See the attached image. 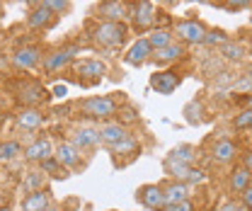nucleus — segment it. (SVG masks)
Instances as JSON below:
<instances>
[{
	"label": "nucleus",
	"mask_w": 252,
	"mask_h": 211,
	"mask_svg": "<svg viewBox=\"0 0 252 211\" xmlns=\"http://www.w3.org/2000/svg\"><path fill=\"white\" fill-rule=\"evenodd\" d=\"M51 95H54V97H65V95H68V88H65V85H56V88H54V90H51Z\"/></svg>",
	"instance_id": "nucleus-42"
},
{
	"label": "nucleus",
	"mask_w": 252,
	"mask_h": 211,
	"mask_svg": "<svg viewBox=\"0 0 252 211\" xmlns=\"http://www.w3.org/2000/svg\"><path fill=\"white\" fill-rule=\"evenodd\" d=\"M0 105H2V102H0Z\"/></svg>",
	"instance_id": "nucleus-51"
},
{
	"label": "nucleus",
	"mask_w": 252,
	"mask_h": 211,
	"mask_svg": "<svg viewBox=\"0 0 252 211\" xmlns=\"http://www.w3.org/2000/svg\"><path fill=\"white\" fill-rule=\"evenodd\" d=\"M0 211H10V209H7V207H0Z\"/></svg>",
	"instance_id": "nucleus-48"
},
{
	"label": "nucleus",
	"mask_w": 252,
	"mask_h": 211,
	"mask_svg": "<svg viewBox=\"0 0 252 211\" xmlns=\"http://www.w3.org/2000/svg\"><path fill=\"white\" fill-rule=\"evenodd\" d=\"M248 184H250V170H245V168H235V170L230 173V177H228V187H230V192L240 194Z\"/></svg>",
	"instance_id": "nucleus-24"
},
{
	"label": "nucleus",
	"mask_w": 252,
	"mask_h": 211,
	"mask_svg": "<svg viewBox=\"0 0 252 211\" xmlns=\"http://www.w3.org/2000/svg\"><path fill=\"white\" fill-rule=\"evenodd\" d=\"M220 211H248L238 199H230V202H225L223 207H220Z\"/></svg>",
	"instance_id": "nucleus-40"
},
{
	"label": "nucleus",
	"mask_w": 252,
	"mask_h": 211,
	"mask_svg": "<svg viewBox=\"0 0 252 211\" xmlns=\"http://www.w3.org/2000/svg\"><path fill=\"white\" fill-rule=\"evenodd\" d=\"M158 211H172V207H160Z\"/></svg>",
	"instance_id": "nucleus-46"
},
{
	"label": "nucleus",
	"mask_w": 252,
	"mask_h": 211,
	"mask_svg": "<svg viewBox=\"0 0 252 211\" xmlns=\"http://www.w3.org/2000/svg\"><path fill=\"white\" fill-rule=\"evenodd\" d=\"M172 36H175V41H180V44H201V39H204V32H206V25L201 22V20H196V17H187V20H180V22H172Z\"/></svg>",
	"instance_id": "nucleus-2"
},
{
	"label": "nucleus",
	"mask_w": 252,
	"mask_h": 211,
	"mask_svg": "<svg viewBox=\"0 0 252 211\" xmlns=\"http://www.w3.org/2000/svg\"><path fill=\"white\" fill-rule=\"evenodd\" d=\"M41 49L39 46H34V44H27V46H20V49H15V54H12V66L17 68V70H32V68H36L39 66V61H41Z\"/></svg>",
	"instance_id": "nucleus-7"
},
{
	"label": "nucleus",
	"mask_w": 252,
	"mask_h": 211,
	"mask_svg": "<svg viewBox=\"0 0 252 211\" xmlns=\"http://www.w3.org/2000/svg\"><path fill=\"white\" fill-rule=\"evenodd\" d=\"M27 25H30L32 30H49V27L56 25V15L49 12L46 7L36 5V7H32L30 15H27Z\"/></svg>",
	"instance_id": "nucleus-20"
},
{
	"label": "nucleus",
	"mask_w": 252,
	"mask_h": 211,
	"mask_svg": "<svg viewBox=\"0 0 252 211\" xmlns=\"http://www.w3.org/2000/svg\"><path fill=\"white\" fill-rule=\"evenodd\" d=\"M97 134H99V143H104L109 148V146L119 143L122 139L128 136V129H126L124 124H119V121H102L97 126Z\"/></svg>",
	"instance_id": "nucleus-11"
},
{
	"label": "nucleus",
	"mask_w": 252,
	"mask_h": 211,
	"mask_svg": "<svg viewBox=\"0 0 252 211\" xmlns=\"http://www.w3.org/2000/svg\"><path fill=\"white\" fill-rule=\"evenodd\" d=\"M146 39H148V44H151V49L156 51V49H162V46H167L170 41H175V36H172V32L170 30H158V27H153V30L146 34Z\"/></svg>",
	"instance_id": "nucleus-25"
},
{
	"label": "nucleus",
	"mask_w": 252,
	"mask_h": 211,
	"mask_svg": "<svg viewBox=\"0 0 252 211\" xmlns=\"http://www.w3.org/2000/svg\"><path fill=\"white\" fill-rule=\"evenodd\" d=\"M185 51H187V46H185V44H180V41H170L167 46L156 49V51L151 54V61L158 63V66H165V63H172V61L182 59V56H185Z\"/></svg>",
	"instance_id": "nucleus-18"
},
{
	"label": "nucleus",
	"mask_w": 252,
	"mask_h": 211,
	"mask_svg": "<svg viewBox=\"0 0 252 211\" xmlns=\"http://www.w3.org/2000/svg\"><path fill=\"white\" fill-rule=\"evenodd\" d=\"M156 12L158 10L151 0H133L128 5V17L126 20H131V25H133L136 32H148V30H153Z\"/></svg>",
	"instance_id": "nucleus-4"
},
{
	"label": "nucleus",
	"mask_w": 252,
	"mask_h": 211,
	"mask_svg": "<svg viewBox=\"0 0 252 211\" xmlns=\"http://www.w3.org/2000/svg\"><path fill=\"white\" fill-rule=\"evenodd\" d=\"M162 199H165V207H175L177 202H185L189 199V184L180 180H170L162 187Z\"/></svg>",
	"instance_id": "nucleus-19"
},
{
	"label": "nucleus",
	"mask_w": 252,
	"mask_h": 211,
	"mask_svg": "<svg viewBox=\"0 0 252 211\" xmlns=\"http://www.w3.org/2000/svg\"><path fill=\"white\" fill-rule=\"evenodd\" d=\"M204 180H206V173L199 170V168H191V165H189L187 175H185V184H201Z\"/></svg>",
	"instance_id": "nucleus-36"
},
{
	"label": "nucleus",
	"mask_w": 252,
	"mask_h": 211,
	"mask_svg": "<svg viewBox=\"0 0 252 211\" xmlns=\"http://www.w3.org/2000/svg\"><path fill=\"white\" fill-rule=\"evenodd\" d=\"M68 112H70V105H63V107H59V109H56V114H61V117H65Z\"/></svg>",
	"instance_id": "nucleus-45"
},
{
	"label": "nucleus",
	"mask_w": 252,
	"mask_h": 211,
	"mask_svg": "<svg viewBox=\"0 0 252 211\" xmlns=\"http://www.w3.org/2000/svg\"><path fill=\"white\" fill-rule=\"evenodd\" d=\"M172 211H196V207H194L191 199H185V202H177V204L172 207Z\"/></svg>",
	"instance_id": "nucleus-41"
},
{
	"label": "nucleus",
	"mask_w": 252,
	"mask_h": 211,
	"mask_svg": "<svg viewBox=\"0 0 252 211\" xmlns=\"http://www.w3.org/2000/svg\"><path fill=\"white\" fill-rule=\"evenodd\" d=\"M73 70L80 78H88L90 83H97L107 75V66L97 59H83V61H73Z\"/></svg>",
	"instance_id": "nucleus-9"
},
{
	"label": "nucleus",
	"mask_w": 252,
	"mask_h": 211,
	"mask_svg": "<svg viewBox=\"0 0 252 211\" xmlns=\"http://www.w3.org/2000/svg\"><path fill=\"white\" fill-rule=\"evenodd\" d=\"M20 153H22V143H20V141H15V139H12V141H2V143H0V160H2V163L15 160Z\"/></svg>",
	"instance_id": "nucleus-31"
},
{
	"label": "nucleus",
	"mask_w": 252,
	"mask_h": 211,
	"mask_svg": "<svg viewBox=\"0 0 252 211\" xmlns=\"http://www.w3.org/2000/svg\"><path fill=\"white\" fill-rule=\"evenodd\" d=\"M250 5V0H223V7L230 10V12H240Z\"/></svg>",
	"instance_id": "nucleus-37"
},
{
	"label": "nucleus",
	"mask_w": 252,
	"mask_h": 211,
	"mask_svg": "<svg viewBox=\"0 0 252 211\" xmlns=\"http://www.w3.org/2000/svg\"><path fill=\"white\" fill-rule=\"evenodd\" d=\"M119 109L117 100L114 97H107V95H97V97H88L80 102V112L90 119H109L114 117Z\"/></svg>",
	"instance_id": "nucleus-3"
},
{
	"label": "nucleus",
	"mask_w": 252,
	"mask_h": 211,
	"mask_svg": "<svg viewBox=\"0 0 252 211\" xmlns=\"http://www.w3.org/2000/svg\"><path fill=\"white\" fill-rule=\"evenodd\" d=\"M109 151L114 153V155H126V153H131V155H136V153H141V146H138V141H136V136L133 134H128L126 139H122L119 143H114V146H109Z\"/></svg>",
	"instance_id": "nucleus-26"
},
{
	"label": "nucleus",
	"mask_w": 252,
	"mask_h": 211,
	"mask_svg": "<svg viewBox=\"0 0 252 211\" xmlns=\"http://www.w3.org/2000/svg\"><path fill=\"white\" fill-rule=\"evenodd\" d=\"M128 36V27L126 22H97L90 30V39L94 46L102 49H119Z\"/></svg>",
	"instance_id": "nucleus-1"
},
{
	"label": "nucleus",
	"mask_w": 252,
	"mask_h": 211,
	"mask_svg": "<svg viewBox=\"0 0 252 211\" xmlns=\"http://www.w3.org/2000/svg\"><path fill=\"white\" fill-rule=\"evenodd\" d=\"M44 211H61V209H56V207H46Z\"/></svg>",
	"instance_id": "nucleus-47"
},
{
	"label": "nucleus",
	"mask_w": 252,
	"mask_h": 211,
	"mask_svg": "<svg viewBox=\"0 0 252 211\" xmlns=\"http://www.w3.org/2000/svg\"><path fill=\"white\" fill-rule=\"evenodd\" d=\"M243 168H245V170H252V155H250V151H243Z\"/></svg>",
	"instance_id": "nucleus-43"
},
{
	"label": "nucleus",
	"mask_w": 252,
	"mask_h": 211,
	"mask_svg": "<svg viewBox=\"0 0 252 211\" xmlns=\"http://www.w3.org/2000/svg\"><path fill=\"white\" fill-rule=\"evenodd\" d=\"M230 36H228V32L225 30H219V27H206L204 32V39H201V44H206V46H220V44H225Z\"/></svg>",
	"instance_id": "nucleus-30"
},
{
	"label": "nucleus",
	"mask_w": 252,
	"mask_h": 211,
	"mask_svg": "<svg viewBox=\"0 0 252 211\" xmlns=\"http://www.w3.org/2000/svg\"><path fill=\"white\" fill-rule=\"evenodd\" d=\"M119 124H133V121H138V109L136 107H131V105H119Z\"/></svg>",
	"instance_id": "nucleus-34"
},
{
	"label": "nucleus",
	"mask_w": 252,
	"mask_h": 211,
	"mask_svg": "<svg viewBox=\"0 0 252 211\" xmlns=\"http://www.w3.org/2000/svg\"><path fill=\"white\" fill-rule=\"evenodd\" d=\"M151 54H153V49H151L148 39L146 36H138L128 46V51L124 54V63L126 66H133V68H141V66H146L151 61Z\"/></svg>",
	"instance_id": "nucleus-8"
},
{
	"label": "nucleus",
	"mask_w": 252,
	"mask_h": 211,
	"mask_svg": "<svg viewBox=\"0 0 252 211\" xmlns=\"http://www.w3.org/2000/svg\"><path fill=\"white\" fill-rule=\"evenodd\" d=\"M39 170H41L44 175L54 177V180H65V177H68V170L63 168V165L56 160V158H54V155H49V158L39 160Z\"/></svg>",
	"instance_id": "nucleus-23"
},
{
	"label": "nucleus",
	"mask_w": 252,
	"mask_h": 211,
	"mask_svg": "<svg viewBox=\"0 0 252 211\" xmlns=\"http://www.w3.org/2000/svg\"><path fill=\"white\" fill-rule=\"evenodd\" d=\"M0 15H2V7H0Z\"/></svg>",
	"instance_id": "nucleus-50"
},
{
	"label": "nucleus",
	"mask_w": 252,
	"mask_h": 211,
	"mask_svg": "<svg viewBox=\"0 0 252 211\" xmlns=\"http://www.w3.org/2000/svg\"><path fill=\"white\" fill-rule=\"evenodd\" d=\"M220 56L225 61H240L245 56V46L240 44V41H233V39H228L225 44H220Z\"/></svg>",
	"instance_id": "nucleus-28"
},
{
	"label": "nucleus",
	"mask_w": 252,
	"mask_h": 211,
	"mask_svg": "<svg viewBox=\"0 0 252 211\" xmlns=\"http://www.w3.org/2000/svg\"><path fill=\"white\" fill-rule=\"evenodd\" d=\"M41 182H44V173H41V170H39V173H32L30 180H27L30 192H34V189H41Z\"/></svg>",
	"instance_id": "nucleus-38"
},
{
	"label": "nucleus",
	"mask_w": 252,
	"mask_h": 211,
	"mask_svg": "<svg viewBox=\"0 0 252 211\" xmlns=\"http://www.w3.org/2000/svg\"><path fill=\"white\" fill-rule=\"evenodd\" d=\"M211 158H214L216 163H230V160H235V158H238V146H235V141H230V139H219V141L214 143V148H211Z\"/></svg>",
	"instance_id": "nucleus-22"
},
{
	"label": "nucleus",
	"mask_w": 252,
	"mask_h": 211,
	"mask_svg": "<svg viewBox=\"0 0 252 211\" xmlns=\"http://www.w3.org/2000/svg\"><path fill=\"white\" fill-rule=\"evenodd\" d=\"M15 121H17V126L25 129V131H36L39 126H44L46 114H41V109H36V107H22V109L17 112Z\"/></svg>",
	"instance_id": "nucleus-16"
},
{
	"label": "nucleus",
	"mask_w": 252,
	"mask_h": 211,
	"mask_svg": "<svg viewBox=\"0 0 252 211\" xmlns=\"http://www.w3.org/2000/svg\"><path fill=\"white\" fill-rule=\"evenodd\" d=\"M162 168H165V173L172 180H180V182H185V175H187V170H189V165L180 163V160H172V158H165L162 160Z\"/></svg>",
	"instance_id": "nucleus-29"
},
{
	"label": "nucleus",
	"mask_w": 252,
	"mask_h": 211,
	"mask_svg": "<svg viewBox=\"0 0 252 211\" xmlns=\"http://www.w3.org/2000/svg\"><path fill=\"white\" fill-rule=\"evenodd\" d=\"M22 155H25V160H30V163H39V160L54 155V146H51V141H49L46 136H41V139H34L27 148H22Z\"/></svg>",
	"instance_id": "nucleus-17"
},
{
	"label": "nucleus",
	"mask_w": 252,
	"mask_h": 211,
	"mask_svg": "<svg viewBox=\"0 0 252 211\" xmlns=\"http://www.w3.org/2000/svg\"><path fill=\"white\" fill-rule=\"evenodd\" d=\"M199 2H214V0H199Z\"/></svg>",
	"instance_id": "nucleus-49"
},
{
	"label": "nucleus",
	"mask_w": 252,
	"mask_h": 211,
	"mask_svg": "<svg viewBox=\"0 0 252 211\" xmlns=\"http://www.w3.org/2000/svg\"><path fill=\"white\" fill-rule=\"evenodd\" d=\"M167 158L180 160V163H185V165H191V163H194V158H196V148H194V146H189V143H180V146H175L172 151L167 153Z\"/></svg>",
	"instance_id": "nucleus-27"
},
{
	"label": "nucleus",
	"mask_w": 252,
	"mask_h": 211,
	"mask_svg": "<svg viewBox=\"0 0 252 211\" xmlns=\"http://www.w3.org/2000/svg\"><path fill=\"white\" fill-rule=\"evenodd\" d=\"M93 15L102 22H124L128 17V5L124 0H102L93 7Z\"/></svg>",
	"instance_id": "nucleus-5"
},
{
	"label": "nucleus",
	"mask_w": 252,
	"mask_h": 211,
	"mask_svg": "<svg viewBox=\"0 0 252 211\" xmlns=\"http://www.w3.org/2000/svg\"><path fill=\"white\" fill-rule=\"evenodd\" d=\"M252 124V109H243V112H238L235 117H233V129H240V131H248Z\"/></svg>",
	"instance_id": "nucleus-35"
},
{
	"label": "nucleus",
	"mask_w": 252,
	"mask_h": 211,
	"mask_svg": "<svg viewBox=\"0 0 252 211\" xmlns=\"http://www.w3.org/2000/svg\"><path fill=\"white\" fill-rule=\"evenodd\" d=\"M39 5L46 7L49 12H54V15H63V12L70 10V0H39Z\"/></svg>",
	"instance_id": "nucleus-33"
},
{
	"label": "nucleus",
	"mask_w": 252,
	"mask_h": 211,
	"mask_svg": "<svg viewBox=\"0 0 252 211\" xmlns=\"http://www.w3.org/2000/svg\"><path fill=\"white\" fill-rule=\"evenodd\" d=\"M70 143H73L78 151L97 148V146H99L97 126H75V129H73V134H70Z\"/></svg>",
	"instance_id": "nucleus-12"
},
{
	"label": "nucleus",
	"mask_w": 252,
	"mask_h": 211,
	"mask_svg": "<svg viewBox=\"0 0 252 211\" xmlns=\"http://www.w3.org/2000/svg\"><path fill=\"white\" fill-rule=\"evenodd\" d=\"M49 97H51V92L46 90V88H41L39 83H25V85L20 88V100H22L27 107L44 105V102H49Z\"/></svg>",
	"instance_id": "nucleus-15"
},
{
	"label": "nucleus",
	"mask_w": 252,
	"mask_h": 211,
	"mask_svg": "<svg viewBox=\"0 0 252 211\" xmlns=\"http://www.w3.org/2000/svg\"><path fill=\"white\" fill-rule=\"evenodd\" d=\"M185 119L189 124H201V119H204V105L196 102V100H191L187 107H185Z\"/></svg>",
	"instance_id": "nucleus-32"
},
{
	"label": "nucleus",
	"mask_w": 252,
	"mask_h": 211,
	"mask_svg": "<svg viewBox=\"0 0 252 211\" xmlns=\"http://www.w3.org/2000/svg\"><path fill=\"white\" fill-rule=\"evenodd\" d=\"M46 207H51V194L49 189H34L22 199V211H44Z\"/></svg>",
	"instance_id": "nucleus-21"
},
{
	"label": "nucleus",
	"mask_w": 252,
	"mask_h": 211,
	"mask_svg": "<svg viewBox=\"0 0 252 211\" xmlns=\"http://www.w3.org/2000/svg\"><path fill=\"white\" fill-rule=\"evenodd\" d=\"M78 51H80L78 46H65V49H56V51H51V54L41 56V63H44V68H46V70L56 73V70L65 68L68 63H73V59H75V54H78Z\"/></svg>",
	"instance_id": "nucleus-10"
},
{
	"label": "nucleus",
	"mask_w": 252,
	"mask_h": 211,
	"mask_svg": "<svg viewBox=\"0 0 252 211\" xmlns=\"http://www.w3.org/2000/svg\"><path fill=\"white\" fill-rule=\"evenodd\" d=\"M158 2H160L162 7H177V5H180L182 0H158Z\"/></svg>",
	"instance_id": "nucleus-44"
},
{
	"label": "nucleus",
	"mask_w": 252,
	"mask_h": 211,
	"mask_svg": "<svg viewBox=\"0 0 252 211\" xmlns=\"http://www.w3.org/2000/svg\"><path fill=\"white\" fill-rule=\"evenodd\" d=\"M240 204L248 211H252V184H248V187L240 192Z\"/></svg>",
	"instance_id": "nucleus-39"
},
{
	"label": "nucleus",
	"mask_w": 252,
	"mask_h": 211,
	"mask_svg": "<svg viewBox=\"0 0 252 211\" xmlns=\"http://www.w3.org/2000/svg\"><path fill=\"white\" fill-rule=\"evenodd\" d=\"M136 199H138L146 209H153V211H158L160 207H165V199H162V187H160V184H143V187H138Z\"/></svg>",
	"instance_id": "nucleus-14"
},
{
	"label": "nucleus",
	"mask_w": 252,
	"mask_h": 211,
	"mask_svg": "<svg viewBox=\"0 0 252 211\" xmlns=\"http://www.w3.org/2000/svg\"><path fill=\"white\" fill-rule=\"evenodd\" d=\"M180 85H182V75L175 70H156L151 75V88L158 95H172Z\"/></svg>",
	"instance_id": "nucleus-6"
},
{
	"label": "nucleus",
	"mask_w": 252,
	"mask_h": 211,
	"mask_svg": "<svg viewBox=\"0 0 252 211\" xmlns=\"http://www.w3.org/2000/svg\"><path fill=\"white\" fill-rule=\"evenodd\" d=\"M54 158L61 163L65 170H78L80 168V151L70 143V141H61L54 148Z\"/></svg>",
	"instance_id": "nucleus-13"
}]
</instances>
